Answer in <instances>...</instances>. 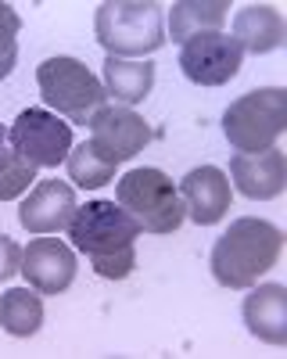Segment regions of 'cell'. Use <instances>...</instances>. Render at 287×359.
Returning <instances> with one entry per match:
<instances>
[{
	"label": "cell",
	"mask_w": 287,
	"mask_h": 359,
	"mask_svg": "<svg viewBox=\"0 0 287 359\" xmlns=\"http://www.w3.org/2000/svg\"><path fill=\"white\" fill-rule=\"evenodd\" d=\"M72 248L90 259L94 273L104 280H126L136 266L140 223L115 201H86L69 223Z\"/></svg>",
	"instance_id": "6da1fadb"
},
{
	"label": "cell",
	"mask_w": 287,
	"mask_h": 359,
	"mask_svg": "<svg viewBox=\"0 0 287 359\" xmlns=\"http://www.w3.org/2000/svg\"><path fill=\"white\" fill-rule=\"evenodd\" d=\"M284 233L266 219H237L212 248V277L230 291H248L280 262Z\"/></svg>",
	"instance_id": "7a4b0ae2"
},
{
	"label": "cell",
	"mask_w": 287,
	"mask_h": 359,
	"mask_svg": "<svg viewBox=\"0 0 287 359\" xmlns=\"http://www.w3.org/2000/svg\"><path fill=\"white\" fill-rule=\"evenodd\" d=\"M94 33L108 57L155 54L165 43L162 4L155 0H104L94 18Z\"/></svg>",
	"instance_id": "3957f363"
},
{
	"label": "cell",
	"mask_w": 287,
	"mask_h": 359,
	"mask_svg": "<svg viewBox=\"0 0 287 359\" xmlns=\"http://www.w3.org/2000/svg\"><path fill=\"white\" fill-rule=\"evenodd\" d=\"M284 130H287V90L280 86L251 90V94L237 97L223 115V133L230 147H237L241 155L266 151Z\"/></svg>",
	"instance_id": "277c9868"
},
{
	"label": "cell",
	"mask_w": 287,
	"mask_h": 359,
	"mask_svg": "<svg viewBox=\"0 0 287 359\" xmlns=\"http://www.w3.org/2000/svg\"><path fill=\"white\" fill-rule=\"evenodd\" d=\"M115 198L148 233H172L187 219V205L162 169H133L115 184Z\"/></svg>",
	"instance_id": "5b68a950"
},
{
	"label": "cell",
	"mask_w": 287,
	"mask_h": 359,
	"mask_svg": "<svg viewBox=\"0 0 287 359\" xmlns=\"http://www.w3.org/2000/svg\"><path fill=\"white\" fill-rule=\"evenodd\" d=\"M36 83L43 101L54 108V115H65L69 123H90L104 108V86L86 69L79 57H47L36 69Z\"/></svg>",
	"instance_id": "8992f818"
},
{
	"label": "cell",
	"mask_w": 287,
	"mask_h": 359,
	"mask_svg": "<svg viewBox=\"0 0 287 359\" xmlns=\"http://www.w3.org/2000/svg\"><path fill=\"white\" fill-rule=\"evenodd\" d=\"M11 140V151H18L25 162H33L36 169H54L62 165L72 151V126L62 123L54 111H43V108H25L15 126L8 133Z\"/></svg>",
	"instance_id": "52a82bcc"
},
{
	"label": "cell",
	"mask_w": 287,
	"mask_h": 359,
	"mask_svg": "<svg viewBox=\"0 0 287 359\" xmlns=\"http://www.w3.org/2000/svg\"><path fill=\"white\" fill-rule=\"evenodd\" d=\"M241 62H244L241 43L234 36H226V33L194 36L180 50V69L197 86H223V83H230L241 72Z\"/></svg>",
	"instance_id": "ba28073f"
},
{
	"label": "cell",
	"mask_w": 287,
	"mask_h": 359,
	"mask_svg": "<svg viewBox=\"0 0 287 359\" xmlns=\"http://www.w3.org/2000/svg\"><path fill=\"white\" fill-rule=\"evenodd\" d=\"M90 144L97 147V151L104 155V158H111V162H130V158H136L144 147L151 144V130H148V123L133 111V108H115V104H104L90 123Z\"/></svg>",
	"instance_id": "9c48e42d"
},
{
	"label": "cell",
	"mask_w": 287,
	"mask_h": 359,
	"mask_svg": "<svg viewBox=\"0 0 287 359\" xmlns=\"http://www.w3.org/2000/svg\"><path fill=\"white\" fill-rule=\"evenodd\" d=\"M18 273L40 294H62L76 280V252L57 237H36L29 241V248H22Z\"/></svg>",
	"instance_id": "30bf717a"
},
{
	"label": "cell",
	"mask_w": 287,
	"mask_h": 359,
	"mask_svg": "<svg viewBox=\"0 0 287 359\" xmlns=\"http://www.w3.org/2000/svg\"><path fill=\"white\" fill-rule=\"evenodd\" d=\"M230 176H234V187L251 198V201H270L280 198L287 187V158L284 151L273 144L266 151H251V155H234L230 162Z\"/></svg>",
	"instance_id": "8fae6325"
},
{
	"label": "cell",
	"mask_w": 287,
	"mask_h": 359,
	"mask_svg": "<svg viewBox=\"0 0 287 359\" xmlns=\"http://www.w3.org/2000/svg\"><path fill=\"white\" fill-rule=\"evenodd\" d=\"M76 194L69 184H62V180H43V184L33 187V194H29L18 208V223L29 230V233H57L65 230L76 216Z\"/></svg>",
	"instance_id": "7c38bea8"
},
{
	"label": "cell",
	"mask_w": 287,
	"mask_h": 359,
	"mask_svg": "<svg viewBox=\"0 0 287 359\" xmlns=\"http://www.w3.org/2000/svg\"><path fill=\"white\" fill-rule=\"evenodd\" d=\"M180 198L187 205V216L197 226H216L230 208V180L216 165L190 169L180 184Z\"/></svg>",
	"instance_id": "4fadbf2b"
},
{
	"label": "cell",
	"mask_w": 287,
	"mask_h": 359,
	"mask_svg": "<svg viewBox=\"0 0 287 359\" xmlns=\"http://www.w3.org/2000/svg\"><path fill=\"white\" fill-rule=\"evenodd\" d=\"M248 331L266 345H287V287L262 284L244 298Z\"/></svg>",
	"instance_id": "5bb4252c"
},
{
	"label": "cell",
	"mask_w": 287,
	"mask_h": 359,
	"mask_svg": "<svg viewBox=\"0 0 287 359\" xmlns=\"http://www.w3.org/2000/svg\"><path fill=\"white\" fill-rule=\"evenodd\" d=\"M234 40L241 43V50H251V54H270V50L284 47V40H287L284 15L273 4L241 8L234 18Z\"/></svg>",
	"instance_id": "9a60e30c"
},
{
	"label": "cell",
	"mask_w": 287,
	"mask_h": 359,
	"mask_svg": "<svg viewBox=\"0 0 287 359\" xmlns=\"http://www.w3.org/2000/svg\"><path fill=\"white\" fill-rule=\"evenodd\" d=\"M226 11H230V0H180L169 11V33L176 43H187L205 33H219Z\"/></svg>",
	"instance_id": "2e32d148"
},
{
	"label": "cell",
	"mask_w": 287,
	"mask_h": 359,
	"mask_svg": "<svg viewBox=\"0 0 287 359\" xmlns=\"http://www.w3.org/2000/svg\"><path fill=\"white\" fill-rule=\"evenodd\" d=\"M104 94L119 104L133 108L151 94L155 86V65L148 62H130V57H108L104 62Z\"/></svg>",
	"instance_id": "e0dca14e"
},
{
	"label": "cell",
	"mask_w": 287,
	"mask_h": 359,
	"mask_svg": "<svg viewBox=\"0 0 287 359\" xmlns=\"http://www.w3.org/2000/svg\"><path fill=\"white\" fill-rule=\"evenodd\" d=\"M43 323V302L36 287H11L0 294V327L11 338H33Z\"/></svg>",
	"instance_id": "ac0fdd59"
},
{
	"label": "cell",
	"mask_w": 287,
	"mask_h": 359,
	"mask_svg": "<svg viewBox=\"0 0 287 359\" xmlns=\"http://www.w3.org/2000/svg\"><path fill=\"white\" fill-rule=\"evenodd\" d=\"M65 162H69V180H72L76 187H83V191H97V187L111 184L115 169H119V162L104 158L90 140L79 144V147H72Z\"/></svg>",
	"instance_id": "d6986e66"
},
{
	"label": "cell",
	"mask_w": 287,
	"mask_h": 359,
	"mask_svg": "<svg viewBox=\"0 0 287 359\" xmlns=\"http://www.w3.org/2000/svg\"><path fill=\"white\" fill-rule=\"evenodd\" d=\"M36 184V165L25 162L18 151H0V201H15Z\"/></svg>",
	"instance_id": "ffe728a7"
},
{
	"label": "cell",
	"mask_w": 287,
	"mask_h": 359,
	"mask_svg": "<svg viewBox=\"0 0 287 359\" xmlns=\"http://www.w3.org/2000/svg\"><path fill=\"white\" fill-rule=\"evenodd\" d=\"M18 29H22V18L11 4H0V79H8L15 62H18Z\"/></svg>",
	"instance_id": "44dd1931"
},
{
	"label": "cell",
	"mask_w": 287,
	"mask_h": 359,
	"mask_svg": "<svg viewBox=\"0 0 287 359\" xmlns=\"http://www.w3.org/2000/svg\"><path fill=\"white\" fill-rule=\"evenodd\" d=\"M22 269V248L11 241V237L0 233V280H11Z\"/></svg>",
	"instance_id": "7402d4cb"
},
{
	"label": "cell",
	"mask_w": 287,
	"mask_h": 359,
	"mask_svg": "<svg viewBox=\"0 0 287 359\" xmlns=\"http://www.w3.org/2000/svg\"><path fill=\"white\" fill-rule=\"evenodd\" d=\"M8 147V133H4V126H0V151Z\"/></svg>",
	"instance_id": "603a6c76"
}]
</instances>
